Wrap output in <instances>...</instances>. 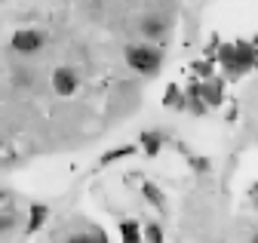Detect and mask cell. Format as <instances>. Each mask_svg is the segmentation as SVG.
Here are the masks:
<instances>
[{
    "label": "cell",
    "instance_id": "1",
    "mask_svg": "<svg viewBox=\"0 0 258 243\" xmlns=\"http://www.w3.org/2000/svg\"><path fill=\"white\" fill-rule=\"evenodd\" d=\"M123 58H126V65L133 71L148 74V77L163 68V52H160L154 43H129L123 49Z\"/></svg>",
    "mask_w": 258,
    "mask_h": 243
},
{
    "label": "cell",
    "instance_id": "2",
    "mask_svg": "<svg viewBox=\"0 0 258 243\" xmlns=\"http://www.w3.org/2000/svg\"><path fill=\"white\" fill-rule=\"evenodd\" d=\"M252 49L249 43L237 40V43H224L221 52H218V62L224 65V71H228L231 77H243L249 68H252Z\"/></svg>",
    "mask_w": 258,
    "mask_h": 243
},
{
    "label": "cell",
    "instance_id": "3",
    "mask_svg": "<svg viewBox=\"0 0 258 243\" xmlns=\"http://www.w3.org/2000/svg\"><path fill=\"white\" fill-rule=\"evenodd\" d=\"M43 31H37V28H19V31H13L10 37V46L19 52V55H34L43 49Z\"/></svg>",
    "mask_w": 258,
    "mask_h": 243
},
{
    "label": "cell",
    "instance_id": "4",
    "mask_svg": "<svg viewBox=\"0 0 258 243\" xmlns=\"http://www.w3.org/2000/svg\"><path fill=\"white\" fill-rule=\"evenodd\" d=\"M77 86H80V77H77L74 68H55V71H52V89H55L61 99L74 96Z\"/></svg>",
    "mask_w": 258,
    "mask_h": 243
},
{
    "label": "cell",
    "instance_id": "5",
    "mask_svg": "<svg viewBox=\"0 0 258 243\" xmlns=\"http://www.w3.org/2000/svg\"><path fill=\"white\" fill-rule=\"evenodd\" d=\"M46 219H49V206H46V203H31V212H28V225H25V231H28V234H37V231L46 225Z\"/></svg>",
    "mask_w": 258,
    "mask_h": 243
},
{
    "label": "cell",
    "instance_id": "6",
    "mask_svg": "<svg viewBox=\"0 0 258 243\" xmlns=\"http://www.w3.org/2000/svg\"><path fill=\"white\" fill-rule=\"evenodd\" d=\"M163 142H166V136L160 133V130H145L142 139H139V145L145 148V154H148V157H157V154H160V148H163Z\"/></svg>",
    "mask_w": 258,
    "mask_h": 243
},
{
    "label": "cell",
    "instance_id": "7",
    "mask_svg": "<svg viewBox=\"0 0 258 243\" xmlns=\"http://www.w3.org/2000/svg\"><path fill=\"white\" fill-rule=\"evenodd\" d=\"M64 243H108V234H105L99 225H89V228H83V231L71 234Z\"/></svg>",
    "mask_w": 258,
    "mask_h": 243
},
{
    "label": "cell",
    "instance_id": "8",
    "mask_svg": "<svg viewBox=\"0 0 258 243\" xmlns=\"http://www.w3.org/2000/svg\"><path fill=\"white\" fill-rule=\"evenodd\" d=\"M200 99H203V105H206V108L221 105V102H224V99H221V83H218V80L200 83Z\"/></svg>",
    "mask_w": 258,
    "mask_h": 243
},
{
    "label": "cell",
    "instance_id": "9",
    "mask_svg": "<svg viewBox=\"0 0 258 243\" xmlns=\"http://www.w3.org/2000/svg\"><path fill=\"white\" fill-rule=\"evenodd\" d=\"M120 237H123V243H142V228H139V222H136V219H123V222H120Z\"/></svg>",
    "mask_w": 258,
    "mask_h": 243
},
{
    "label": "cell",
    "instance_id": "10",
    "mask_svg": "<svg viewBox=\"0 0 258 243\" xmlns=\"http://www.w3.org/2000/svg\"><path fill=\"white\" fill-rule=\"evenodd\" d=\"M163 31H166V25H163V19H157V16H148L145 22H142V34L145 37H163Z\"/></svg>",
    "mask_w": 258,
    "mask_h": 243
},
{
    "label": "cell",
    "instance_id": "11",
    "mask_svg": "<svg viewBox=\"0 0 258 243\" xmlns=\"http://www.w3.org/2000/svg\"><path fill=\"white\" fill-rule=\"evenodd\" d=\"M19 212L16 209H0V237L4 234H10V231H16L19 228Z\"/></svg>",
    "mask_w": 258,
    "mask_h": 243
},
{
    "label": "cell",
    "instance_id": "12",
    "mask_svg": "<svg viewBox=\"0 0 258 243\" xmlns=\"http://www.w3.org/2000/svg\"><path fill=\"white\" fill-rule=\"evenodd\" d=\"M129 154H136V145H120L114 151H105V154H102V166H108V163H114L120 157H129Z\"/></svg>",
    "mask_w": 258,
    "mask_h": 243
},
{
    "label": "cell",
    "instance_id": "13",
    "mask_svg": "<svg viewBox=\"0 0 258 243\" xmlns=\"http://www.w3.org/2000/svg\"><path fill=\"white\" fill-rule=\"evenodd\" d=\"M142 194L148 197V203H154L157 209H163V203H166V200H163V191H160L154 181H145V185H142Z\"/></svg>",
    "mask_w": 258,
    "mask_h": 243
},
{
    "label": "cell",
    "instance_id": "14",
    "mask_svg": "<svg viewBox=\"0 0 258 243\" xmlns=\"http://www.w3.org/2000/svg\"><path fill=\"white\" fill-rule=\"evenodd\" d=\"M142 240H148V243H163V228H160L157 222H148L145 231H142Z\"/></svg>",
    "mask_w": 258,
    "mask_h": 243
},
{
    "label": "cell",
    "instance_id": "15",
    "mask_svg": "<svg viewBox=\"0 0 258 243\" xmlns=\"http://www.w3.org/2000/svg\"><path fill=\"white\" fill-rule=\"evenodd\" d=\"M163 105H166V108H181V89H178L175 83L166 86V99H163Z\"/></svg>",
    "mask_w": 258,
    "mask_h": 243
},
{
    "label": "cell",
    "instance_id": "16",
    "mask_svg": "<svg viewBox=\"0 0 258 243\" xmlns=\"http://www.w3.org/2000/svg\"><path fill=\"white\" fill-rule=\"evenodd\" d=\"M194 169H197V172L203 175V172L209 169V160H203V157H197V160H194Z\"/></svg>",
    "mask_w": 258,
    "mask_h": 243
},
{
    "label": "cell",
    "instance_id": "17",
    "mask_svg": "<svg viewBox=\"0 0 258 243\" xmlns=\"http://www.w3.org/2000/svg\"><path fill=\"white\" fill-rule=\"evenodd\" d=\"M4 200H7V191H4V188H0V203H4Z\"/></svg>",
    "mask_w": 258,
    "mask_h": 243
},
{
    "label": "cell",
    "instance_id": "18",
    "mask_svg": "<svg viewBox=\"0 0 258 243\" xmlns=\"http://www.w3.org/2000/svg\"><path fill=\"white\" fill-rule=\"evenodd\" d=\"M252 243H258V237H255V240H252Z\"/></svg>",
    "mask_w": 258,
    "mask_h": 243
},
{
    "label": "cell",
    "instance_id": "19",
    "mask_svg": "<svg viewBox=\"0 0 258 243\" xmlns=\"http://www.w3.org/2000/svg\"><path fill=\"white\" fill-rule=\"evenodd\" d=\"M0 151H4V145H0Z\"/></svg>",
    "mask_w": 258,
    "mask_h": 243
}]
</instances>
